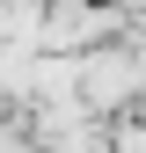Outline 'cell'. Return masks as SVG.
<instances>
[{
  "mask_svg": "<svg viewBox=\"0 0 146 153\" xmlns=\"http://www.w3.org/2000/svg\"><path fill=\"white\" fill-rule=\"evenodd\" d=\"M139 95H146V51L132 36L80 51V102L95 109V117H132Z\"/></svg>",
  "mask_w": 146,
  "mask_h": 153,
  "instance_id": "6da1fadb",
  "label": "cell"
}]
</instances>
